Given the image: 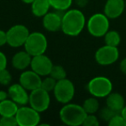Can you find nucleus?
I'll return each mask as SVG.
<instances>
[{
  "mask_svg": "<svg viewBox=\"0 0 126 126\" xmlns=\"http://www.w3.org/2000/svg\"><path fill=\"white\" fill-rule=\"evenodd\" d=\"M86 26L84 13L79 9H69L62 15L61 31L68 36H77Z\"/></svg>",
  "mask_w": 126,
  "mask_h": 126,
  "instance_id": "f257e3e1",
  "label": "nucleus"
},
{
  "mask_svg": "<svg viewBox=\"0 0 126 126\" xmlns=\"http://www.w3.org/2000/svg\"><path fill=\"white\" fill-rule=\"evenodd\" d=\"M86 115L87 113L85 111L82 105L72 103L65 104L59 112L61 121L68 126L82 125Z\"/></svg>",
  "mask_w": 126,
  "mask_h": 126,
  "instance_id": "f03ea898",
  "label": "nucleus"
},
{
  "mask_svg": "<svg viewBox=\"0 0 126 126\" xmlns=\"http://www.w3.org/2000/svg\"><path fill=\"white\" fill-rule=\"evenodd\" d=\"M105 13H95L86 22V28L91 35L103 37L110 30V21Z\"/></svg>",
  "mask_w": 126,
  "mask_h": 126,
  "instance_id": "7ed1b4c3",
  "label": "nucleus"
},
{
  "mask_svg": "<svg viewBox=\"0 0 126 126\" xmlns=\"http://www.w3.org/2000/svg\"><path fill=\"white\" fill-rule=\"evenodd\" d=\"M87 91L96 98H106L112 92L113 85L110 79L105 76H96L90 79L87 84Z\"/></svg>",
  "mask_w": 126,
  "mask_h": 126,
  "instance_id": "20e7f679",
  "label": "nucleus"
},
{
  "mask_svg": "<svg viewBox=\"0 0 126 126\" xmlns=\"http://www.w3.org/2000/svg\"><path fill=\"white\" fill-rule=\"evenodd\" d=\"M24 50H26L31 56L45 54L47 48V39L45 35L41 32L30 33L24 45Z\"/></svg>",
  "mask_w": 126,
  "mask_h": 126,
  "instance_id": "39448f33",
  "label": "nucleus"
},
{
  "mask_svg": "<svg viewBox=\"0 0 126 126\" xmlns=\"http://www.w3.org/2000/svg\"><path fill=\"white\" fill-rule=\"evenodd\" d=\"M53 92L56 101L65 105L73 100L75 94V87L74 83L66 78L57 81Z\"/></svg>",
  "mask_w": 126,
  "mask_h": 126,
  "instance_id": "423d86ee",
  "label": "nucleus"
},
{
  "mask_svg": "<svg viewBox=\"0 0 126 126\" xmlns=\"http://www.w3.org/2000/svg\"><path fill=\"white\" fill-rule=\"evenodd\" d=\"M16 118L19 126H36L40 124L41 115L30 105H21L16 114Z\"/></svg>",
  "mask_w": 126,
  "mask_h": 126,
  "instance_id": "0eeeda50",
  "label": "nucleus"
},
{
  "mask_svg": "<svg viewBox=\"0 0 126 126\" xmlns=\"http://www.w3.org/2000/svg\"><path fill=\"white\" fill-rule=\"evenodd\" d=\"M30 30L25 25L16 24L11 27L6 31L7 44L11 47H20L24 45L27 38L30 35Z\"/></svg>",
  "mask_w": 126,
  "mask_h": 126,
  "instance_id": "6e6552de",
  "label": "nucleus"
},
{
  "mask_svg": "<svg viewBox=\"0 0 126 126\" xmlns=\"http://www.w3.org/2000/svg\"><path fill=\"white\" fill-rule=\"evenodd\" d=\"M50 102L51 99L49 93L42 89V87L36 88L30 93L29 105L40 113L48 109Z\"/></svg>",
  "mask_w": 126,
  "mask_h": 126,
  "instance_id": "1a4fd4ad",
  "label": "nucleus"
},
{
  "mask_svg": "<svg viewBox=\"0 0 126 126\" xmlns=\"http://www.w3.org/2000/svg\"><path fill=\"white\" fill-rule=\"evenodd\" d=\"M119 58V51L117 47L105 44L100 47L95 53V61L100 66L112 65Z\"/></svg>",
  "mask_w": 126,
  "mask_h": 126,
  "instance_id": "9d476101",
  "label": "nucleus"
},
{
  "mask_svg": "<svg viewBox=\"0 0 126 126\" xmlns=\"http://www.w3.org/2000/svg\"><path fill=\"white\" fill-rule=\"evenodd\" d=\"M53 66L54 64H53L51 59L46 54H39V55L32 56L30 67L34 72L38 74L42 77L49 75Z\"/></svg>",
  "mask_w": 126,
  "mask_h": 126,
  "instance_id": "9b49d317",
  "label": "nucleus"
},
{
  "mask_svg": "<svg viewBox=\"0 0 126 126\" xmlns=\"http://www.w3.org/2000/svg\"><path fill=\"white\" fill-rule=\"evenodd\" d=\"M42 76L33 70H23L19 76V83L29 92L41 87Z\"/></svg>",
  "mask_w": 126,
  "mask_h": 126,
  "instance_id": "f8f14e48",
  "label": "nucleus"
},
{
  "mask_svg": "<svg viewBox=\"0 0 126 126\" xmlns=\"http://www.w3.org/2000/svg\"><path fill=\"white\" fill-rule=\"evenodd\" d=\"M8 94L9 98L16 102L19 106L26 105L29 104L30 93L20 83L11 84L8 87Z\"/></svg>",
  "mask_w": 126,
  "mask_h": 126,
  "instance_id": "ddd939ff",
  "label": "nucleus"
},
{
  "mask_svg": "<svg viewBox=\"0 0 126 126\" xmlns=\"http://www.w3.org/2000/svg\"><path fill=\"white\" fill-rule=\"evenodd\" d=\"M64 12L55 11L54 12H47L42 17V25L46 30L49 32H57L61 30L62 15Z\"/></svg>",
  "mask_w": 126,
  "mask_h": 126,
  "instance_id": "4468645a",
  "label": "nucleus"
},
{
  "mask_svg": "<svg viewBox=\"0 0 126 126\" xmlns=\"http://www.w3.org/2000/svg\"><path fill=\"white\" fill-rule=\"evenodd\" d=\"M124 0H106L104 8V13L109 19H116L124 13Z\"/></svg>",
  "mask_w": 126,
  "mask_h": 126,
  "instance_id": "2eb2a0df",
  "label": "nucleus"
},
{
  "mask_svg": "<svg viewBox=\"0 0 126 126\" xmlns=\"http://www.w3.org/2000/svg\"><path fill=\"white\" fill-rule=\"evenodd\" d=\"M32 56L26 50L18 51L13 55L11 60V64L15 69L19 71L26 70L29 67H30Z\"/></svg>",
  "mask_w": 126,
  "mask_h": 126,
  "instance_id": "dca6fc26",
  "label": "nucleus"
},
{
  "mask_svg": "<svg viewBox=\"0 0 126 126\" xmlns=\"http://www.w3.org/2000/svg\"><path fill=\"white\" fill-rule=\"evenodd\" d=\"M124 105H125V101L123 95L120 93L111 92L106 97V106L113 110L114 111L120 113Z\"/></svg>",
  "mask_w": 126,
  "mask_h": 126,
  "instance_id": "f3484780",
  "label": "nucleus"
},
{
  "mask_svg": "<svg viewBox=\"0 0 126 126\" xmlns=\"http://www.w3.org/2000/svg\"><path fill=\"white\" fill-rule=\"evenodd\" d=\"M19 108V105L10 98L0 102V116L1 117H9L16 116Z\"/></svg>",
  "mask_w": 126,
  "mask_h": 126,
  "instance_id": "a211bd4d",
  "label": "nucleus"
},
{
  "mask_svg": "<svg viewBox=\"0 0 126 126\" xmlns=\"http://www.w3.org/2000/svg\"><path fill=\"white\" fill-rule=\"evenodd\" d=\"M30 5L32 14L36 17H43L51 8L48 0H34Z\"/></svg>",
  "mask_w": 126,
  "mask_h": 126,
  "instance_id": "6ab92c4d",
  "label": "nucleus"
},
{
  "mask_svg": "<svg viewBox=\"0 0 126 126\" xmlns=\"http://www.w3.org/2000/svg\"><path fill=\"white\" fill-rule=\"evenodd\" d=\"M85 111L87 114H95L99 109V102L96 97H90L86 98L82 105Z\"/></svg>",
  "mask_w": 126,
  "mask_h": 126,
  "instance_id": "aec40b11",
  "label": "nucleus"
},
{
  "mask_svg": "<svg viewBox=\"0 0 126 126\" xmlns=\"http://www.w3.org/2000/svg\"><path fill=\"white\" fill-rule=\"evenodd\" d=\"M74 0H48L50 7L54 11L65 12L70 9Z\"/></svg>",
  "mask_w": 126,
  "mask_h": 126,
  "instance_id": "412c9836",
  "label": "nucleus"
},
{
  "mask_svg": "<svg viewBox=\"0 0 126 126\" xmlns=\"http://www.w3.org/2000/svg\"><path fill=\"white\" fill-rule=\"evenodd\" d=\"M105 42L106 45L113 46V47H117L121 42V36L120 34L116 30H110L106 32L105 35Z\"/></svg>",
  "mask_w": 126,
  "mask_h": 126,
  "instance_id": "4be33fe9",
  "label": "nucleus"
},
{
  "mask_svg": "<svg viewBox=\"0 0 126 126\" xmlns=\"http://www.w3.org/2000/svg\"><path fill=\"white\" fill-rule=\"evenodd\" d=\"M49 75L58 81L67 78V72H66L65 68L63 67H61V66L54 65L52 69H51V72L49 74Z\"/></svg>",
  "mask_w": 126,
  "mask_h": 126,
  "instance_id": "5701e85b",
  "label": "nucleus"
},
{
  "mask_svg": "<svg viewBox=\"0 0 126 126\" xmlns=\"http://www.w3.org/2000/svg\"><path fill=\"white\" fill-rule=\"evenodd\" d=\"M56 83H57L56 79H54V78L51 77L50 75H47V76H45V78L42 80L41 87L45 90V91L50 93V92L54 91Z\"/></svg>",
  "mask_w": 126,
  "mask_h": 126,
  "instance_id": "b1692460",
  "label": "nucleus"
},
{
  "mask_svg": "<svg viewBox=\"0 0 126 126\" xmlns=\"http://www.w3.org/2000/svg\"><path fill=\"white\" fill-rule=\"evenodd\" d=\"M12 81V76L9 70L6 68L0 70V85L4 86H9Z\"/></svg>",
  "mask_w": 126,
  "mask_h": 126,
  "instance_id": "393cba45",
  "label": "nucleus"
},
{
  "mask_svg": "<svg viewBox=\"0 0 126 126\" xmlns=\"http://www.w3.org/2000/svg\"><path fill=\"white\" fill-rule=\"evenodd\" d=\"M117 113H118V112L114 111L113 110H111L110 108H109L108 106H105V107H104L103 109L100 110L99 116H100V118H101L102 120H104V121H105V122L108 123L109 121L110 120V118H111L114 115H116Z\"/></svg>",
  "mask_w": 126,
  "mask_h": 126,
  "instance_id": "a878e982",
  "label": "nucleus"
},
{
  "mask_svg": "<svg viewBox=\"0 0 126 126\" xmlns=\"http://www.w3.org/2000/svg\"><path fill=\"white\" fill-rule=\"evenodd\" d=\"M110 126H126V121L120 113H117L108 122Z\"/></svg>",
  "mask_w": 126,
  "mask_h": 126,
  "instance_id": "bb28decb",
  "label": "nucleus"
},
{
  "mask_svg": "<svg viewBox=\"0 0 126 126\" xmlns=\"http://www.w3.org/2000/svg\"><path fill=\"white\" fill-rule=\"evenodd\" d=\"M16 116H9V117H0V126H17Z\"/></svg>",
  "mask_w": 126,
  "mask_h": 126,
  "instance_id": "cd10ccee",
  "label": "nucleus"
},
{
  "mask_svg": "<svg viewBox=\"0 0 126 126\" xmlns=\"http://www.w3.org/2000/svg\"><path fill=\"white\" fill-rule=\"evenodd\" d=\"M82 125L84 126H98L99 120L95 114H87Z\"/></svg>",
  "mask_w": 126,
  "mask_h": 126,
  "instance_id": "c85d7f7f",
  "label": "nucleus"
},
{
  "mask_svg": "<svg viewBox=\"0 0 126 126\" xmlns=\"http://www.w3.org/2000/svg\"><path fill=\"white\" fill-rule=\"evenodd\" d=\"M7 63L8 61L6 55L3 52L0 51V70L6 68L7 67Z\"/></svg>",
  "mask_w": 126,
  "mask_h": 126,
  "instance_id": "c756f323",
  "label": "nucleus"
},
{
  "mask_svg": "<svg viewBox=\"0 0 126 126\" xmlns=\"http://www.w3.org/2000/svg\"><path fill=\"white\" fill-rule=\"evenodd\" d=\"M7 44V34L6 31L0 30V47H3Z\"/></svg>",
  "mask_w": 126,
  "mask_h": 126,
  "instance_id": "7c9ffc66",
  "label": "nucleus"
},
{
  "mask_svg": "<svg viewBox=\"0 0 126 126\" xmlns=\"http://www.w3.org/2000/svg\"><path fill=\"white\" fill-rule=\"evenodd\" d=\"M75 1L76 5L79 8H84L87 5L89 0H74Z\"/></svg>",
  "mask_w": 126,
  "mask_h": 126,
  "instance_id": "2f4dec72",
  "label": "nucleus"
},
{
  "mask_svg": "<svg viewBox=\"0 0 126 126\" xmlns=\"http://www.w3.org/2000/svg\"><path fill=\"white\" fill-rule=\"evenodd\" d=\"M119 68L120 71L123 73L124 74H126V58L123 59L120 61V64H119Z\"/></svg>",
  "mask_w": 126,
  "mask_h": 126,
  "instance_id": "473e14b6",
  "label": "nucleus"
},
{
  "mask_svg": "<svg viewBox=\"0 0 126 126\" xmlns=\"http://www.w3.org/2000/svg\"><path fill=\"white\" fill-rule=\"evenodd\" d=\"M9 98L8 92L4 91V90H0V102L6 99V98Z\"/></svg>",
  "mask_w": 126,
  "mask_h": 126,
  "instance_id": "72a5a7b5",
  "label": "nucleus"
},
{
  "mask_svg": "<svg viewBox=\"0 0 126 126\" xmlns=\"http://www.w3.org/2000/svg\"><path fill=\"white\" fill-rule=\"evenodd\" d=\"M120 114L123 116V117L124 118V120L126 121V105H124V107L122 109V110L120 111Z\"/></svg>",
  "mask_w": 126,
  "mask_h": 126,
  "instance_id": "f704fd0d",
  "label": "nucleus"
},
{
  "mask_svg": "<svg viewBox=\"0 0 126 126\" xmlns=\"http://www.w3.org/2000/svg\"><path fill=\"white\" fill-rule=\"evenodd\" d=\"M22 2L24 3V4H31L32 2H33L34 0H21Z\"/></svg>",
  "mask_w": 126,
  "mask_h": 126,
  "instance_id": "c9c22d12",
  "label": "nucleus"
},
{
  "mask_svg": "<svg viewBox=\"0 0 126 126\" xmlns=\"http://www.w3.org/2000/svg\"><path fill=\"white\" fill-rule=\"evenodd\" d=\"M124 2H125V8H126V0H124Z\"/></svg>",
  "mask_w": 126,
  "mask_h": 126,
  "instance_id": "e433bc0d",
  "label": "nucleus"
}]
</instances>
